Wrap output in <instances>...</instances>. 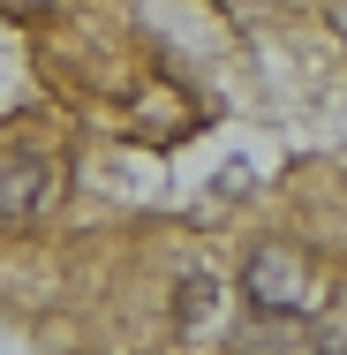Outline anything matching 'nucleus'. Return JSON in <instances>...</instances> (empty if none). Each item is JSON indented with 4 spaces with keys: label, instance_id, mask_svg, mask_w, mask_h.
Segmentation results:
<instances>
[{
    "label": "nucleus",
    "instance_id": "7ed1b4c3",
    "mask_svg": "<svg viewBox=\"0 0 347 355\" xmlns=\"http://www.w3.org/2000/svg\"><path fill=\"white\" fill-rule=\"evenodd\" d=\"M211 295H219V287H211V272H189V280L174 287V325H181V333H197V325L211 318Z\"/></svg>",
    "mask_w": 347,
    "mask_h": 355
},
{
    "label": "nucleus",
    "instance_id": "20e7f679",
    "mask_svg": "<svg viewBox=\"0 0 347 355\" xmlns=\"http://www.w3.org/2000/svg\"><path fill=\"white\" fill-rule=\"evenodd\" d=\"M302 355H347V333H317V340H302Z\"/></svg>",
    "mask_w": 347,
    "mask_h": 355
},
{
    "label": "nucleus",
    "instance_id": "39448f33",
    "mask_svg": "<svg viewBox=\"0 0 347 355\" xmlns=\"http://www.w3.org/2000/svg\"><path fill=\"white\" fill-rule=\"evenodd\" d=\"M226 8H272V0H226Z\"/></svg>",
    "mask_w": 347,
    "mask_h": 355
},
{
    "label": "nucleus",
    "instance_id": "f257e3e1",
    "mask_svg": "<svg viewBox=\"0 0 347 355\" xmlns=\"http://www.w3.org/2000/svg\"><path fill=\"white\" fill-rule=\"evenodd\" d=\"M242 295L257 302V318H302L310 310V257L287 242H257L242 265Z\"/></svg>",
    "mask_w": 347,
    "mask_h": 355
},
{
    "label": "nucleus",
    "instance_id": "f03ea898",
    "mask_svg": "<svg viewBox=\"0 0 347 355\" xmlns=\"http://www.w3.org/2000/svg\"><path fill=\"white\" fill-rule=\"evenodd\" d=\"M46 189H53V166L23 144H0V227H23L46 205Z\"/></svg>",
    "mask_w": 347,
    "mask_h": 355
}]
</instances>
